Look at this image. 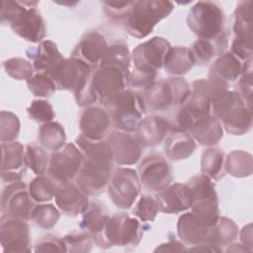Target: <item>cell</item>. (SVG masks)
<instances>
[{
	"label": "cell",
	"mask_w": 253,
	"mask_h": 253,
	"mask_svg": "<svg viewBox=\"0 0 253 253\" xmlns=\"http://www.w3.org/2000/svg\"><path fill=\"white\" fill-rule=\"evenodd\" d=\"M189 133L201 145L212 146L222 138L223 127L218 119L208 115L195 120Z\"/></svg>",
	"instance_id": "26"
},
{
	"label": "cell",
	"mask_w": 253,
	"mask_h": 253,
	"mask_svg": "<svg viewBox=\"0 0 253 253\" xmlns=\"http://www.w3.org/2000/svg\"><path fill=\"white\" fill-rule=\"evenodd\" d=\"M137 173L142 187L149 192H160L172 184L174 177L166 158L157 152L143 157L137 167Z\"/></svg>",
	"instance_id": "8"
},
{
	"label": "cell",
	"mask_w": 253,
	"mask_h": 253,
	"mask_svg": "<svg viewBox=\"0 0 253 253\" xmlns=\"http://www.w3.org/2000/svg\"><path fill=\"white\" fill-rule=\"evenodd\" d=\"M187 251H195V252H222V247L213 245V244H201L196 246H191L187 249Z\"/></svg>",
	"instance_id": "59"
},
{
	"label": "cell",
	"mask_w": 253,
	"mask_h": 253,
	"mask_svg": "<svg viewBox=\"0 0 253 253\" xmlns=\"http://www.w3.org/2000/svg\"><path fill=\"white\" fill-rule=\"evenodd\" d=\"M235 39L252 41V1H239L236 5L232 26Z\"/></svg>",
	"instance_id": "33"
},
{
	"label": "cell",
	"mask_w": 253,
	"mask_h": 253,
	"mask_svg": "<svg viewBox=\"0 0 253 253\" xmlns=\"http://www.w3.org/2000/svg\"><path fill=\"white\" fill-rule=\"evenodd\" d=\"M157 71L140 69L133 67L130 70L128 77L126 79V86L128 89L136 91L138 93H144L148 91L153 84L156 82Z\"/></svg>",
	"instance_id": "44"
},
{
	"label": "cell",
	"mask_w": 253,
	"mask_h": 253,
	"mask_svg": "<svg viewBox=\"0 0 253 253\" xmlns=\"http://www.w3.org/2000/svg\"><path fill=\"white\" fill-rule=\"evenodd\" d=\"M158 211L159 208L155 197L150 194H143L136 202L131 214L141 222H152L154 221Z\"/></svg>",
	"instance_id": "45"
},
{
	"label": "cell",
	"mask_w": 253,
	"mask_h": 253,
	"mask_svg": "<svg viewBox=\"0 0 253 253\" xmlns=\"http://www.w3.org/2000/svg\"><path fill=\"white\" fill-rule=\"evenodd\" d=\"M9 27L17 36L31 42H41L46 34L44 20L36 7L26 6Z\"/></svg>",
	"instance_id": "18"
},
{
	"label": "cell",
	"mask_w": 253,
	"mask_h": 253,
	"mask_svg": "<svg viewBox=\"0 0 253 253\" xmlns=\"http://www.w3.org/2000/svg\"><path fill=\"white\" fill-rule=\"evenodd\" d=\"M216 243L218 246H227L231 244L238 236V226L230 218L219 216L216 224Z\"/></svg>",
	"instance_id": "51"
},
{
	"label": "cell",
	"mask_w": 253,
	"mask_h": 253,
	"mask_svg": "<svg viewBox=\"0 0 253 253\" xmlns=\"http://www.w3.org/2000/svg\"><path fill=\"white\" fill-rule=\"evenodd\" d=\"M110 216L111 215L105 204L99 200H92L89 202L88 208L82 213L79 226L81 229L87 230L91 233L95 243L102 237Z\"/></svg>",
	"instance_id": "24"
},
{
	"label": "cell",
	"mask_w": 253,
	"mask_h": 253,
	"mask_svg": "<svg viewBox=\"0 0 253 253\" xmlns=\"http://www.w3.org/2000/svg\"><path fill=\"white\" fill-rule=\"evenodd\" d=\"M197 144L188 132H170L165 138L164 152L172 161H181L190 157L196 150Z\"/></svg>",
	"instance_id": "29"
},
{
	"label": "cell",
	"mask_w": 253,
	"mask_h": 253,
	"mask_svg": "<svg viewBox=\"0 0 253 253\" xmlns=\"http://www.w3.org/2000/svg\"><path fill=\"white\" fill-rule=\"evenodd\" d=\"M115 162L120 166H129L138 162L141 156V145L133 132L115 129L107 136Z\"/></svg>",
	"instance_id": "16"
},
{
	"label": "cell",
	"mask_w": 253,
	"mask_h": 253,
	"mask_svg": "<svg viewBox=\"0 0 253 253\" xmlns=\"http://www.w3.org/2000/svg\"><path fill=\"white\" fill-rule=\"evenodd\" d=\"M49 158L43 147L30 142L25 146V166L35 175H44L48 169Z\"/></svg>",
	"instance_id": "40"
},
{
	"label": "cell",
	"mask_w": 253,
	"mask_h": 253,
	"mask_svg": "<svg viewBox=\"0 0 253 253\" xmlns=\"http://www.w3.org/2000/svg\"><path fill=\"white\" fill-rule=\"evenodd\" d=\"M0 243L4 253L31 252L30 227L26 219L1 215Z\"/></svg>",
	"instance_id": "11"
},
{
	"label": "cell",
	"mask_w": 253,
	"mask_h": 253,
	"mask_svg": "<svg viewBox=\"0 0 253 253\" xmlns=\"http://www.w3.org/2000/svg\"><path fill=\"white\" fill-rule=\"evenodd\" d=\"M106 14L114 20H126L133 2H104Z\"/></svg>",
	"instance_id": "54"
},
{
	"label": "cell",
	"mask_w": 253,
	"mask_h": 253,
	"mask_svg": "<svg viewBox=\"0 0 253 253\" xmlns=\"http://www.w3.org/2000/svg\"><path fill=\"white\" fill-rule=\"evenodd\" d=\"M174 10V4L166 0L134 1L125 20V28L128 35L143 39L152 33L153 28Z\"/></svg>",
	"instance_id": "1"
},
{
	"label": "cell",
	"mask_w": 253,
	"mask_h": 253,
	"mask_svg": "<svg viewBox=\"0 0 253 253\" xmlns=\"http://www.w3.org/2000/svg\"><path fill=\"white\" fill-rule=\"evenodd\" d=\"M227 46V35L223 32L213 40L199 39L195 41L190 47L196 64L209 63L213 57L220 55L224 52Z\"/></svg>",
	"instance_id": "30"
},
{
	"label": "cell",
	"mask_w": 253,
	"mask_h": 253,
	"mask_svg": "<svg viewBox=\"0 0 253 253\" xmlns=\"http://www.w3.org/2000/svg\"><path fill=\"white\" fill-rule=\"evenodd\" d=\"M75 144L83 155V163L105 172L113 170L115 160L107 140H92L80 133L75 139Z\"/></svg>",
	"instance_id": "17"
},
{
	"label": "cell",
	"mask_w": 253,
	"mask_h": 253,
	"mask_svg": "<svg viewBox=\"0 0 253 253\" xmlns=\"http://www.w3.org/2000/svg\"><path fill=\"white\" fill-rule=\"evenodd\" d=\"M6 73L16 80H29L34 76L35 69L32 62L22 57H12L3 62Z\"/></svg>",
	"instance_id": "47"
},
{
	"label": "cell",
	"mask_w": 253,
	"mask_h": 253,
	"mask_svg": "<svg viewBox=\"0 0 253 253\" xmlns=\"http://www.w3.org/2000/svg\"><path fill=\"white\" fill-rule=\"evenodd\" d=\"M229 245L230 246L225 250L226 252H252V250H250L242 243H231Z\"/></svg>",
	"instance_id": "60"
},
{
	"label": "cell",
	"mask_w": 253,
	"mask_h": 253,
	"mask_svg": "<svg viewBox=\"0 0 253 253\" xmlns=\"http://www.w3.org/2000/svg\"><path fill=\"white\" fill-rule=\"evenodd\" d=\"M240 241L243 245L248 247L250 250H253L252 245V225L251 223L245 225L240 232Z\"/></svg>",
	"instance_id": "57"
},
{
	"label": "cell",
	"mask_w": 253,
	"mask_h": 253,
	"mask_svg": "<svg viewBox=\"0 0 253 253\" xmlns=\"http://www.w3.org/2000/svg\"><path fill=\"white\" fill-rule=\"evenodd\" d=\"M191 93L182 105L194 120L208 116L211 113V98L207 79H197L191 83Z\"/></svg>",
	"instance_id": "27"
},
{
	"label": "cell",
	"mask_w": 253,
	"mask_h": 253,
	"mask_svg": "<svg viewBox=\"0 0 253 253\" xmlns=\"http://www.w3.org/2000/svg\"><path fill=\"white\" fill-rule=\"evenodd\" d=\"M190 93L191 86L183 77L170 76L156 80L153 86L141 95L146 110L158 112L182 106Z\"/></svg>",
	"instance_id": "4"
},
{
	"label": "cell",
	"mask_w": 253,
	"mask_h": 253,
	"mask_svg": "<svg viewBox=\"0 0 253 253\" xmlns=\"http://www.w3.org/2000/svg\"><path fill=\"white\" fill-rule=\"evenodd\" d=\"M54 199L58 210L68 216L82 214L90 202L88 196L72 182L57 184Z\"/></svg>",
	"instance_id": "20"
},
{
	"label": "cell",
	"mask_w": 253,
	"mask_h": 253,
	"mask_svg": "<svg viewBox=\"0 0 253 253\" xmlns=\"http://www.w3.org/2000/svg\"><path fill=\"white\" fill-rule=\"evenodd\" d=\"M23 170L21 171H1L2 182L10 184L18 181H22Z\"/></svg>",
	"instance_id": "58"
},
{
	"label": "cell",
	"mask_w": 253,
	"mask_h": 253,
	"mask_svg": "<svg viewBox=\"0 0 253 253\" xmlns=\"http://www.w3.org/2000/svg\"><path fill=\"white\" fill-rule=\"evenodd\" d=\"M27 185L23 181L8 184L1 194L2 215H10L23 219H31L36 206Z\"/></svg>",
	"instance_id": "12"
},
{
	"label": "cell",
	"mask_w": 253,
	"mask_h": 253,
	"mask_svg": "<svg viewBox=\"0 0 253 253\" xmlns=\"http://www.w3.org/2000/svg\"><path fill=\"white\" fill-rule=\"evenodd\" d=\"M27 86L36 97H49L57 89L53 79L46 73L34 74L28 81Z\"/></svg>",
	"instance_id": "49"
},
{
	"label": "cell",
	"mask_w": 253,
	"mask_h": 253,
	"mask_svg": "<svg viewBox=\"0 0 253 253\" xmlns=\"http://www.w3.org/2000/svg\"><path fill=\"white\" fill-rule=\"evenodd\" d=\"M224 129L232 135H242L252 127V109L240 100L219 120Z\"/></svg>",
	"instance_id": "28"
},
{
	"label": "cell",
	"mask_w": 253,
	"mask_h": 253,
	"mask_svg": "<svg viewBox=\"0 0 253 253\" xmlns=\"http://www.w3.org/2000/svg\"><path fill=\"white\" fill-rule=\"evenodd\" d=\"M159 211L164 213H179L191 207V194L187 184L174 183L155 194Z\"/></svg>",
	"instance_id": "21"
},
{
	"label": "cell",
	"mask_w": 253,
	"mask_h": 253,
	"mask_svg": "<svg viewBox=\"0 0 253 253\" xmlns=\"http://www.w3.org/2000/svg\"><path fill=\"white\" fill-rule=\"evenodd\" d=\"M186 245L182 241L178 240H170L166 243L160 244L154 250V252H180L187 251Z\"/></svg>",
	"instance_id": "56"
},
{
	"label": "cell",
	"mask_w": 253,
	"mask_h": 253,
	"mask_svg": "<svg viewBox=\"0 0 253 253\" xmlns=\"http://www.w3.org/2000/svg\"><path fill=\"white\" fill-rule=\"evenodd\" d=\"M35 252H67L63 237L46 234L40 238L34 245Z\"/></svg>",
	"instance_id": "53"
},
{
	"label": "cell",
	"mask_w": 253,
	"mask_h": 253,
	"mask_svg": "<svg viewBox=\"0 0 253 253\" xmlns=\"http://www.w3.org/2000/svg\"><path fill=\"white\" fill-rule=\"evenodd\" d=\"M107 190L109 197L116 207L122 210L130 209L141 190L137 171L127 167L113 169L110 174Z\"/></svg>",
	"instance_id": "6"
},
{
	"label": "cell",
	"mask_w": 253,
	"mask_h": 253,
	"mask_svg": "<svg viewBox=\"0 0 253 253\" xmlns=\"http://www.w3.org/2000/svg\"><path fill=\"white\" fill-rule=\"evenodd\" d=\"M126 75L118 67L99 65L92 71V85L98 102L104 107L119 93L126 89Z\"/></svg>",
	"instance_id": "10"
},
{
	"label": "cell",
	"mask_w": 253,
	"mask_h": 253,
	"mask_svg": "<svg viewBox=\"0 0 253 253\" xmlns=\"http://www.w3.org/2000/svg\"><path fill=\"white\" fill-rule=\"evenodd\" d=\"M60 217V211L52 204L36 205L32 214L31 220L37 226L42 229L52 228Z\"/></svg>",
	"instance_id": "43"
},
{
	"label": "cell",
	"mask_w": 253,
	"mask_h": 253,
	"mask_svg": "<svg viewBox=\"0 0 253 253\" xmlns=\"http://www.w3.org/2000/svg\"><path fill=\"white\" fill-rule=\"evenodd\" d=\"M170 133L168 125L162 116H148L138 124L134 134L142 147H150L161 143Z\"/></svg>",
	"instance_id": "23"
},
{
	"label": "cell",
	"mask_w": 253,
	"mask_h": 253,
	"mask_svg": "<svg viewBox=\"0 0 253 253\" xmlns=\"http://www.w3.org/2000/svg\"><path fill=\"white\" fill-rule=\"evenodd\" d=\"M252 58L243 62V70L236 83V93L245 103V105L252 109Z\"/></svg>",
	"instance_id": "48"
},
{
	"label": "cell",
	"mask_w": 253,
	"mask_h": 253,
	"mask_svg": "<svg viewBox=\"0 0 253 253\" xmlns=\"http://www.w3.org/2000/svg\"><path fill=\"white\" fill-rule=\"evenodd\" d=\"M252 168V155L244 150H233L224 158V171L235 178L249 177Z\"/></svg>",
	"instance_id": "37"
},
{
	"label": "cell",
	"mask_w": 253,
	"mask_h": 253,
	"mask_svg": "<svg viewBox=\"0 0 253 253\" xmlns=\"http://www.w3.org/2000/svg\"><path fill=\"white\" fill-rule=\"evenodd\" d=\"M83 162V155L77 145L69 142L51 153L46 174L57 184L71 182L76 178Z\"/></svg>",
	"instance_id": "9"
},
{
	"label": "cell",
	"mask_w": 253,
	"mask_h": 253,
	"mask_svg": "<svg viewBox=\"0 0 253 253\" xmlns=\"http://www.w3.org/2000/svg\"><path fill=\"white\" fill-rule=\"evenodd\" d=\"M19 118L7 111H2L0 114V140L1 142L14 141L20 132Z\"/></svg>",
	"instance_id": "50"
},
{
	"label": "cell",
	"mask_w": 253,
	"mask_h": 253,
	"mask_svg": "<svg viewBox=\"0 0 253 253\" xmlns=\"http://www.w3.org/2000/svg\"><path fill=\"white\" fill-rule=\"evenodd\" d=\"M27 112L31 120L42 125L52 122L55 117L52 106L47 101L42 99L32 101Z\"/></svg>",
	"instance_id": "52"
},
{
	"label": "cell",
	"mask_w": 253,
	"mask_h": 253,
	"mask_svg": "<svg viewBox=\"0 0 253 253\" xmlns=\"http://www.w3.org/2000/svg\"><path fill=\"white\" fill-rule=\"evenodd\" d=\"M215 224L207 226L198 221L191 211H188L178 218L177 233L181 241L185 245H190V247L201 244L217 245Z\"/></svg>",
	"instance_id": "14"
},
{
	"label": "cell",
	"mask_w": 253,
	"mask_h": 253,
	"mask_svg": "<svg viewBox=\"0 0 253 253\" xmlns=\"http://www.w3.org/2000/svg\"><path fill=\"white\" fill-rule=\"evenodd\" d=\"M109 45L104 34L98 31H90L83 35L71 56L83 60L92 69H95L100 65Z\"/></svg>",
	"instance_id": "19"
},
{
	"label": "cell",
	"mask_w": 253,
	"mask_h": 253,
	"mask_svg": "<svg viewBox=\"0 0 253 253\" xmlns=\"http://www.w3.org/2000/svg\"><path fill=\"white\" fill-rule=\"evenodd\" d=\"M110 174L111 172H105L83 163L75 178L76 185L88 197H97L106 191Z\"/></svg>",
	"instance_id": "25"
},
{
	"label": "cell",
	"mask_w": 253,
	"mask_h": 253,
	"mask_svg": "<svg viewBox=\"0 0 253 253\" xmlns=\"http://www.w3.org/2000/svg\"><path fill=\"white\" fill-rule=\"evenodd\" d=\"M57 89L72 91L73 94L84 88L92 79V68L83 60L70 56L64 58L48 74Z\"/></svg>",
	"instance_id": "7"
},
{
	"label": "cell",
	"mask_w": 253,
	"mask_h": 253,
	"mask_svg": "<svg viewBox=\"0 0 253 253\" xmlns=\"http://www.w3.org/2000/svg\"><path fill=\"white\" fill-rule=\"evenodd\" d=\"M186 184L191 194V205L203 200H218L212 180L203 173L193 176Z\"/></svg>",
	"instance_id": "39"
},
{
	"label": "cell",
	"mask_w": 253,
	"mask_h": 253,
	"mask_svg": "<svg viewBox=\"0 0 253 253\" xmlns=\"http://www.w3.org/2000/svg\"><path fill=\"white\" fill-rule=\"evenodd\" d=\"M1 171H18L25 166V147L21 142H1Z\"/></svg>",
	"instance_id": "38"
},
{
	"label": "cell",
	"mask_w": 253,
	"mask_h": 253,
	"mask_svg": "<svg viewBox=\"0 0 253 253\" xmlns=\"http://www.w3.org/2000/svg\"><path fill=\"white\" fill-rule=\"evenodd\" d=\"M201 171L211 180L218 181L224 176V153L216 147L204 150L201 159Z\"/></svg>",
	"instance_id": "36"
},
{
	"label": "cell",
	"mask_w": 253,
	"mask_h": 253,
	"mask_svg": "<svg viewBox=\"0 0 253 253\" xmlns=\"http://www.w3.org/2000/svg\"><path fill=\"white\" fill-rule=\"evenodd\" d=\"M131 54L125 42H116L109 45L100 65H110L120 68L128 77L130 72Z\"/></svg>",
	"instance_id": "35"
},
{
	"label": "cell",
	"mask_w": 253,
	"mask_h": 253,
	"mask_svg": "<svg viewBox=\"0 0 253 253\" xmlns=\"http://www.w3.org/2000/svg\"><path fill=\"white\" fill-rule=\"evenodd\" d=\"M170 48V42L161 37H153L139 43L131 53L133 67L158 71L163 67L166 54Z\"/></svg>",
	"instance_id": "13"
},
{
	"label": "cell",
	"mask_w": 253,
	"mask_h": 253,
	"mask_svg": "<svg viewBox=\"0 0 253 253\" xmlns=\"http://www.w3.org/2000/svg\"><path fill=\"white\" fill-rule=\"evenodd\" d=\"M195 58L190 47L174 46L169 49L164 60V70L171 76L186 74L195 65Z\"/></svg>",
	"instance_id": "31"
},
{
	"label": "cell",
	"mask_w": 253,
	"mask_h": 253,
	"mask_svg": "<svg viewBox=\"0 0 253 253\" xmlns=\"http://www.w3.org/2000/svg\"><path fill=\"white\" fill-rule=\"evenodd\" d=\"M169 127L170 132H190L194 124L192 115L182 106L173 107L167 110L165 116H162Z\"/></svg>",
	"instance_id": "42"
},
{
	"label": "cell",
	"mask_w": 253,
	"mask_h": 253,
	"mask_svg": "<svg viewBox=\"0 0 253 253\" xmlns=\"http://www.w3.org/2000/svg\"><path fill=\"white\" fill-rule=\"evenodd\" d=\"M188 28L199 39L213 40L224 31V14L212 1H199L191 8L187 17Z\"/></svg>",
	"instance_id": "5"
},
{
	"label": "cell",
	"mask_w": 253,
	"mask_h": 253,
	"mask_svg": "<svg viewBox=\"0 0 253 253\" xmlns=\"http://www.w3.org/2000/svg\"><path fill=\"white\" fill-rule=\"evenodd\" d=\"M26 54L38 73L49 74L64 59L57 45L49 40L42 41L36 46H30L27 48Z\"/></svg>",
	"instance_id": "22"
},
{
	"label": "cell",
	"mask_w": 253,
	"mask_h": 253,
	"mask_svg": "<svg viewBox=\"0 0 253 253\" xmlns=\"http://www.w3.org/2000/svg\"><path fill=\"white\" fill-rule=\"evenodd\" d=\"M230 52L241 61H246L247 59L252 58V41H245L234 38L230 45Z\"/></svg>",
	"instance_id": "55"
},
{
	"label": "cell",
	"mask_w": 253,
	"mask_h": 253,
	"mask_svg": "<svg viewBox=\"0 0 253 253\" xmlns=\"http://www.w3.org/2000/svg\"><path fill=\"white\" fill-rule=\"evenodd\" d=\"M113 126L122 131L134 132L143 119L146 106L141 93L125 89L106 106Z\"/></svg>",
	"instance_id": "2"
},
{
	"label": "cell",
	"mask_w": 253,
	"mask_h": 253,
	"mask_svg": "<svg viewBox=\"0 0 253 253\" xmlns=\"http://www.w3.org/2000/svg\"><path fill=\"white\" fill-rule=\"evenodd\" d=\"M112 126L110 115L105 107H85L79 118L81 134L92 140H104L111 133Z\"/></svg>",
	"instance_id": "15"
},
{
	"label": "cell",
	"mask_w": 253,
	"mask_h": 253,
	"mask_svg": "<svg viewBox=\"0 0 253 253\" xmlns=\"http://www.w3.org/2000/svg\"><path fill=\"white\" fill-rule=\"evenodd\" d=\"M141 221L126 212H118L110 216L102 237L95 244L103 249L113 246L135 247L142 238Z\"/></svg>",
	"instance_id": "3"
},
{
	"label": "cell",
	"mask_w": 253,
	"mask_h": 253,
	"mask_svg": "<svg viewBox=\"0 0 253 253\" xmlns=\"http://www.w3.org/2000/svg\"><path fill=\"white\" fill-rule=\"evenodd\" d=\"M243 62L230 51H224L216 57L209 73L226 83L232 82L240 77L243 70Z\"/></svg>",
	"instance_id": "32"
},
{
	"label": "cell",
	"mask_w": 253,
	"mask_h": 253,
	"mask_svg": "<svg viewBox=\"0 0 253 253\" xmlns=\"http://www.w3.org/2000/svg\"><path fill=\"white\" fill-rule=\"evenodd\" d=\"M67 252L87 253L90 252L93 245V237L87 230L71 231L63 236Z\"/></svg>",
	"instance_id": "46"
},
{
	"label": "cell",
	"mask_w": 253,
	"mask_h": 253,
	"mask_svg": "<svg viewBox=\"0 0 253 253\" xmlns=\"http://www.w3.org/2000/svg\"><path fill=\"white\" fill-rule=\"evenodd\" d=\"M56 186L57 183L48 175H40L30 182L28 190L36 203H45L54 198Z\"/></svg>",
	"instance_id": "41"
},
{
	"label": "cell",
	"mask_w": 253,
	"mask_h": 253,
	"mask_svg": "<svg viewBox=\"0 0 253 253\" xmlns=\"http://www.w3.org/2000/svg\"><path fill=\"white\" fill-rule=\"evenodd\" d=\"M38 139L42 147L52 152L59 150L66 144V134L63 126L53 121L42 125L39 129Z\"/></svg>",
	"instance_id": "34"
}]
</instances>
